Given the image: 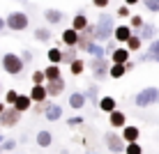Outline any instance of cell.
Here are the masks:
<instances>
[{
  "label": "cell",
  "mask_w": 159,
  "mask_h": 154,
  "mask_svg": "<svg viewBox=\"0 0 159 154\" xmlns=\"http://www.w3.org/2000/svg\"><path fill=\"white\" fill-rule=\"evenodd\" d=\"M131 35H134V30H131V25H129V23L116 25V30H113V39H116L118 44H122V46H125V42H127Z\"/></svg>",
  "instance_id": "cell-13"
},
{
  "label": "cell",
  "mask_w": 159,
  "mask_h": 154,
  "mask_svg": "<svg viewBox=\"0 0 159 154\" xmlns=\"http://www.w3.org/2000/svg\"><path fill=\"white\" fill-rule=\"evenodd\" d=\"M0 150H2V154L14 152V150H16V140H14V138H5V140H2V145H0Z\"/></svg>",
  "instance_id": "cell-35"
},
{
  "label": "cell",
  "mask_w": 159,
  "mask_h": 154,
  "mask_svg": "<svg viewBox=\"0 0 159 154\" xmlns=\"http://www.w3.org/2000/svg\"><path fill=\"white\" fill-rule=\"evenodd\" d=\"M0 64H2L5 74H9V76H21L23 69H25V62L21 60L19 53H5L0 58Z\"/></svg>",
  "instance_id": "cell-5"
},
{
  "label": "cell",
  "mask_w": 159,
  "mask_h": 154,
  "mask_svg": "<svg viewBox=\"0 0 159 154\" xmlns=\"http://www.w3.org/2000/svg\"><path fill=\"white\" fill-rule=\"evenodd\" d=\"M97 108H99L102 113H113L118 108V99L116 97H111V95H106V97H99V103H97Z\"/></svg>",
  "instance_id": "cell-16"
},
{
  "label": "cell",
  "mask_w": 159,
  "mask_h": 154,
  "mask_svg": "<svg viewBox=\"0 0 159 154\" xmlns=\"http://www.w3.org/2000/svg\"><path fill=\"white\" fill-rule=\"evenodd\" d=\"M46 103H48V101H42V103H32V111H35V113H44V111H46Z\"/></svg>",
  "instance_id": "cell-43"
},
{
  "label": "cell",
  "mask_w": 159,
  "mask_h": 154,
  "mask_svg": "<svg viewBox=\"0 0 159 154\" xmlns=\"http://www.w3.org/2000/svg\"><path fill=\"white\" fill-rule=\"evenodd\" d=\"M76 58H79V48H76V46H65L62 48V60H60V64H72Z\"/></svg>",
  "instance_id": "cell-25"
},
{
  "label": "cell",
  "mask_w": 159,
  "mask_h": 154,
  "mask_svg": "<svg viewBox=\"0 0 159 154\" xmlns=\"http://www.w3.org/2000/svg\"><path fill=\"white\" fill-rule=\"evenodd\" d=\"M2 140H5V136H2V134H0V145H2Z\"/></svg>",
  "instance_id": "cell-49"
},
{
  "label": "cell",
  "mask_w": 159,
  "mask_h": 154,
  "mask_svg": "<svg viewBox=\"0 0 159 154\" xmlns=\"http://www.w3.org/2000/svg\"><path fill=\"white\" fill-rule=\"evenodd\" d=\"M28 97L32 99V103H42V101H48V95H46V87L44 85H32Z\"/></svg>",
  "instance_id": "cell-17"
},
{
  "label": "cell",
  "mask_w": 159,
  "mask_h": 154,
  "mask_svg": "<svg viewBox=\"0 0 159 154\" xmlns=\"http://www.w3.org/2000/svg\"><path fill=\"white\" fill-rule=\"evenodd\" d=\"M46 58H48V64H60V60H62V48L60 46H51L48 53H46Z\"/></svg>",
  "instance_id": "cell-30"
},
{
  "label": "cell",
  "mask_w": 159,
  "mask_h": 154,
  "mask_svg": "<svg viewBox=\"0 0 159 154\" xmlns=\"http://www.w3.org/2000/svg\"><path fill=\"white\" fill-rule=\"evenodd\" d=\"M5 28L12 30V32H23L30 28V19L25 12H19V9H14V12H9L5 16Z\"/></svg>",
  "instance_id": "cell-3"
},
{
  "label": "cell",
  "mask_w": 159,
  "mask_h": 154,
  "mask_svg": "<svg viewBox=\"0 0 159 154\" xmlns=\"http://www.w3.org/2000/svg\"><path fill=\"white\" fill-rule=\"evenodd\" d=\"M157 30L159 28H157L155 23H143L139 30H136V35H139L143 42H152V39H157Z\"/></svg>",
  "instance_id": "cell-15"
},
{
  "label": "cell",
  "mask_w": 159,
  "mask_h": 154,
  "mask_svg": "<svg viewBox=\"0 0 159 154\" xmlns=\"http://www.w3.org/2000/svg\"><path fill=\"white\" fill-rule=\"evenodd\" d=\"M16 99H19V92L16 90H7L5 92V106H14Z\"/></svg>",
  "instance_id": "cell-38"
},
{
  "label": "cell",
  "mask_w": 159,
  "mask_h": 154,
  "mask_svg": "<svg viewBox=\"0 0 159 154\" xmlns=\"http://www.w3.org/2000/svg\"><path fill=\"white\" fill-rule=\"evenodd\" d=\"M113 30H116V16L108 12H102L95 23V42L99 44L108 42V37H113Z\"/></svg>",
  "instance_id": "cell-1"
},
{
  "label": "cell",
  "mask_w": 159,
  "mask_h": 154,
  "mask_svg": "<svg viewBox=\"0 0 159 154\" xmlns=\"http://www.w3.org/2000/svg\"><path fill=\"white\" fill-rule=\"evenodd\" d=\"M83 122H85L83 115H72V117L67 120V126L69 129H76V126H83Z\"/></svg>",
  "instance_id": "cell-34"
},
{
  "label": "cell",
  "mask_w": 159,
  "mask_h": 154,
  "mask_svg": "<svg viewBox=\"0 0 159 154\" xmlns=\"http://www.w3.org/2000/svg\"><path fill=\"white\" fill-rule=\"evenodd\" d=\"M104 48H106V53H111L113 48H116V42H106V46H104Z\"/></svg>",
  "instance_id": "cell-44"
},
{
  "label": "cell",
  "mask_w": 159,
  "mask_h": 154,
  "mask_svg": "<svg viewBox=\"0 0 159 154\" xmlns=\"http://www.w3.org/2000/svg\"><path fill=\"white\" fill-rule=\"evenodd\" d=\"M60 39H62V46H76V42H79V32L74 28H65L62 35H60Z\"/></svg>",
  "instance_id": "cell-22"
},
{
  "label": "cell",
  "mask_w": 159,
  "mask_h": 154,
  "mask_svg": "<svg viewBox=\"0 0 159 154\" xmlns=\"http://www.w3.org/2000/svg\"><path fill=\"white\" fill-rule=\"evenodd\" d=\"M125 74H127V71H125V64H111V67H108V78H113V81H120Z\"/></svg>",
  "instance_id": "cell-31"
},
{
  "label": "cell",
  "mask_w": 159,
  "mask_h": 154,
  "mask_svg": "<svg viewBox=\"0 0 159 154\" xmlns=\"http://www.w3.org/2000/svg\"><path fill=\"white\" fill-rule=\"evenodd\" d=\"M44 19H46V23L48 25H58V23H62L65 21V14L60 12V9H44Z\"/></svg>",
  "instance_id": "cell-18"
},
{
  "label": "cell",
  "mask_w": 159,
  "mask_h": 154,
  "mask_svg": "<svg viewBox=\"0 0 159 154\" xmlns=\"http://www.w3.org/2000/svg\"><path fill=\"white\" fill-rule=\"evenodd\" d=\"M72 28L76 32H81L83 28H88V16L83 12H79V14H74V19H72Z\"/></svg>",
  "instance_id": "cell-29"
},
{
  "label": "cell",
  "mask_w": 159,
  "mask_h": 154,
  "mask_svg": "<svg viewBox=\"0 0 159 154\" xmlns=\"http://www.w3.org/2000/svg\"><path fill=\"white\" fill-rule=\"evenodd\" d=\"M83 53H88L90 58H106V48H104L99 42H90V44L85 46Z\"/></svg>",
  "instance_id": "cell-19"
},
{
  "label": "cell",
  "mask_w": 159,
  "mask_h": 154,
  "mask_svg": "<svg viewBox=\"0 0 159 154\" xmlns=\"http://www.w3.org/2000/svg\"><path fill=\"white\" fill-rule=\"evenodd\" d=\"M0 32H5V19L0 16Z\"/></svg>",
  "instance_id": "cell-47"
},
{
  "label": "cell",
  "mask_w": 159,
  "mask_h": 154,
  "mask_svg": "<svg viewBox=\"0 0 159 154\" xmlns=\"http://www.w3.org/2000/svg\"><path fill=\"white\" fill-rule=\"evenodd\" d=\"M108 124H111V129H113V131L122 129V126L127 124V115H125V111L116 108L113 113H108Z\"/></svg>",
  "instance_id": "cell-12"
},
{
  "label": "cell",
  "mask_w": 159,
  "mask_h": 154,
  "mask_svg": "<svg viewBox=\"0 0 159 154\" xmlns=\"http://www.w3.org/2000/svg\"><path fill=\"white\" fill-rule=\"evenodd\" d=\"M21 117H23V115L16 111L14 106H7L2 111V115H0V129H14V126L21 122Z\"/></svg>",
  "instance_id": "cell-7"
},
{
  "label": "cell",
  "mask_w": 159,
  "mask_h": 154,
  "mask_svg": "<svg viewBox=\"0 0 159 154\" xmlns=\"http://www.w3.org/2000/svg\"><path fill=\"white\" fill-rule=\"evenodd\" d=\"M14 108H16V111H19L21 115L28 113L30 108H32V99H30L28 95H21V92H19V99L14 101Z\"/></svg>",
  "instance_id": "cell-21"
},
{
  "label": "cell",
  "mask_w": 159,
  "mask_h": 154,
  "mask_svg": "<svg viewBox=\"0 0 159 154\" xmlns=\"http://www.w3.org/2000/svg\"><path fill=\"white\" fill-rule=\"evenodd\" d=\"M120 136H122L125 143H139L141 138V129L136 124H125L122 129H120Z\"/></svg>",
  "instance_id": "cell-10"
},
{
  "label": "cell",
  "mask_w": 159,
  "mask_h": 154,
  "mask_svg": "<svg viewBox=\"0 0 159 154\" xmlns=\"http://www.w3.org/2000/svg\"><path fill=\"white\" fill-rule=\"evenodd\" d=\"M32 85H44V83H46V78H44V71L42 69H35V71H32Z\"/></svg>",
  "instance_id": "cell-37"
},
{
  "label": "cell",
  "mask_w": 159,
  "mask_h": 154,
  "mask_svg": "<svg viewBox=\"0 0 159 154\" xmlns=\"http://www.w3.org/2000/svg\"><path fill=\"white\" fill-rule=\"evenodd\" d=\"M5 108H7V106H5V101H0V115H2V111H5Z\"/></svg>",
  "instance_id": "cell-48"
},
{
  "label": "cell",
  "mask_w": 159,
  "mask_h": 154,
  "mask_svg": "<svg viewBox=\"0 0 159 154\" xmlns=\"http://www.w3.org/2000/svg\"><path fill=\"white\" fill-rule=\"evenodd\" d=\"M62 106L60 103H53V101H48L46 103V111H44V120L46 122H58V120H62Z\"/></svg>",
  "instance_id": "cell-9"
},
{
  "label": "cell",
  "mask_w": 159,
  "mask_h": 154,
  "mask_svg": "<svg viewBox=\"0 0 159 154\" xmlns=\"http://www.w3.org/2000/svg\"><path fill=\"white\" fill-rule=\"evenodd\" d=\"M83 95H85V99H88V103L97 106V103H99V85H97V83H92V85L83 92Z\"/></svg>",
  "instance_id": "cell-27"
},
{
  "label": "cell",
  "mask_w": 159,
  "mask_h": 154,
  "mask_svg": "<svg viewBox=\"0 0 159 154\" xmlns=\"http://www.w3.org/2000/svg\"><path fill=\"white\" fill-rule=\"evenodd\" d=\"M35 143H37L39 147H44V150H46V147H51V143H53V134H51V131H46V129L37 131V136H35Z\"/></svg>",
  "instance_id": "cell-23"
},
{
  "label": "cell",
  "mask_w": 159,
  "mask_h": 154,
  "mask_svg": "<svg viewBox=\"0 0 159 154\" xmlns=\"http://www.w3.org/2000/svg\"><path fill=\"white\" fill-rule=\"evenodd\" d=\"M159 103V87H143V90H139L134 95V106L136 108H150Z\"/></svg>",
  "instance_id": "cell-4"
},
{
  "label": "cell",
  "mask_w": 159,
  "mask_h": 154,
  "mask_svg": "<svg viewBox=\"0 0 159 154\" xmlns=\"http://www.w3.org/2000/svg\"><path fill=\"white\" fill-rule=\"evenodd\" d=\"M125 48H127L129 53H136V51H141V48H143V39H141V37L134 32V35H131L129 39L125 42Z\"/></svg>",
  "instance_id": "cell-26"
},
{
  "label": "cell",
  "mask_w": 159,
  "mask_h": 154,
  "mask_svg": "<svg viewBox=\"0 0 159 154\" xmlns=\"http://www.w3.org/2000/svg\"><path fill=\"white\" fill-rule=\"evenodd\" d=\"M129 58H131V53L125 46H116L111 51V64H127Z\"/></svg>",
  "instance_id": "cell-14"
},
{
  "label": "cell",
  "mask_w": 159,
  "mask_h": 154,
  "mask_svg": "<svg viewBox=\"0 0 159 154\" xmlns=\"http://www.w3.org/2000/svg\"><path fill=\"white\" fill-rule=\"evenodd\" d=\"M42 71H44V78H46V83H48V81H56V78H62L60 64H46Z\"/></svg>",
  "instance_id": "cell-24"
},
{
  "label": "cell",
  "mask_w": 159,
  "mask_h": 154,
  "mask_svg": "<svg viewBox=\"0 0 159 154\" xmlns=\"http://www.w3.org/2000/svg\"><path fill=\"white\" fill-rule=\"evenodd\" d=\"M67 101H69V108H74V111H81V108L88 103V99H85L83 92H72Z\"/></svg>",
  "instance_id": "cell-20"
},
{
  "label": "cell",
  "mask_w": 159,
  "mask_h": 154,
  "mask_svg": "<svg viewBox=\"0 0 159 154\" xmlns=\"http://www.w3.org/2000/svg\"><path fill=\"white\" fill-rule=\"evenodd\" d=\"M108 67H111V60H106V58H90L85 62V69H90L92 78H95L97 83H102V81L108 78Z\"/></svg>",
  "instance_id": "cell-2"
},
{
  "label": "cell",
  "mask_w": 159,
  "mask_h": 154,
  "mask_svg": "<svg viewBox=\"0 0 159 154\" xmlns=\"http://www.w3.org/2000/svg\"><path fill=\"white\" fill-rule=\"evenodd\" d=\"M32 37H35L37 42H51V37H53V32H51V28H35L32 30Z\"/></svg>",
  "instance_id": "cell-28"
},
{
  "label": "cell",
  "mask_w": 159,
  "mask_h": 154,
  "mask_svg": "<svg viewBox=\"0 0 159 154\" xmlns=\"http://www.w3.org/2000/svg\"><path fill=\"white\" fill-rule=\"evenodd\" d=\"M143 5H145V9H150V12L159 14V0H143Z\"/></svg>",
  "instance_id": "cell-40"
},
{
  "label": "cell",
  "mask_w": 159,
  "mask_h": 154,
  "mask_svg": "<svg viewBox=\"0 0 159 154\" xmlns=\"http://www.w3.org/2000/svg\"><path fill=\"white\" fill-rule=\"evenodd\" d=\"M125 154H143V145L141 143H127L125 145Z\"/></svg>",
  "instance_id": "cell-33"
},
{
  "label": "cell",
  "mask_w": 159,
  "mask_h": 154,
  "mask_svg": "<svg viewBox=\"0 0 159 154\" xmlns=\"http://www.w3.org/2000/svg\"><path fill=\"white\" fill-rule=\"evenodd\" d=\"M19 2H28V0H19Z\"/></svg>",
  "instance_id": "cell-50"
},
{
  "label": "cell",
  "mask_w": 159,
  "mask_h": 154,
  "mask_svg": "<svg viewBox=\"0 0 159 154\" xmlns=\"http://www.w3.org/2000/svg\"><path fill=\"white\" fill-rule=\"evenodd\" d=\"M141 0H125V5H127V7H134V5H139Z\"/></svg>",
  "instance_id": "cell-46"
},
{
  "label": "cell",
  "mask_w": 159,
  "mask_h": 154,
  "mask_svg": "<svg viewBox=\"0 0 159 154\" xmlns=\"http://www.w3.org/2000/svg\"><path fill=\"white\" fill-rule=\"evenodd\" d=\"M21 60H23L25 64H30V62H32V51H28V48H25V51L21 53Z\"/></svg>",
  "instance_id": "cell-41"
},
{
  "label": "cell",
  "mask_w": 159,
  "mask_h": 154,
  "mask_svg": "<svg viewBox=\"0 0 159 154\" xmlns=\"http://www.w3.org/2000/svg\"><path fill=\"white\" fill-rule=\"evenodd\" d=\"M108 2H111V0H92V5H95L97 9H106Z\"/></svg>",
  "instance_id": "cell-42"
},
{
  "label": "cell",
  "mask_w": 159,
  "mask_h": 154,
  "mask_svg": "<svg viewBox=\"0 0 159 154\" xmlns=\"http://www.w3.org/2000/svg\"><path fill=\"white\" fill-rule=\"evenodd\" d=\"M143 62H157L159 64V39H152L150 46H148V51L141 53L139 64H143Z\"/></svg>",
  "instance_id": "cell-8"
},
{
  "label": "cell",
  "mask_w": 159,
  "mask_h": 154,
  "mask_svg": "<svg viewBox=\"0 0 159 154\" xmlns=\"http://www.w3.org/2000/svg\"><path fill=\"white\" fill-rule=\"evenodd\" d=\"M116 16H118V19H129V16H131V9L127 7V5H120V7H118V12H116Z\"/></svg>",
  "instance_id": "cell-39"
},
{
  "label": "cell",
  "mask_w": 159,
  "mask_h": 154,
  "mask_svg": "<svg viewBox=\"0 0 159 154\" xmlns=\"http://www.w3.org/2000/svg\"><path fill=\"white\" fill-rule=\"evenodd\" d=\"M85 71V60H81V58H76L72 64H69V74L72 76H81Z\"/></svg>",
  "instance_id": "cell-32"
},
{
  "label": "cell",
  "mask_w": 159,
  "mask_h": 154,
  "mask_svg": "<svg viewBox=\"0 0 159 154\" xmlns=\"http://www.w3.org/2000/svg\"><path fill=\"white\" fill-rule=\"evenodd\" d=\"M143 23H145V21H143V16H141V14H134V16H129V25H131V30H134V32L139 30Z\"/></svg>",
  "instance_id": "cell-36"
},
{
  "label": "cell",
  "mask_w": 159,
  "mask_h": 154,
  "mask_svg": "<svg viewBox=\"0 0 159 154\" xmlns=\"http://www.w3.org/2000/svg\"><path fill=\"white\" fill-rule=\"evenodd\" d=\"M104 145H106V150L111 154H125V145L127 143L122 140V136L118 134V131H106V136H104Z\"/></svg>",
  "instance_id": "cell-6"
},
{
  "label": "cell",
  "mask_w": 159,
  "mask_h": 154,
  "mask_svg": "<svg viewBox=\"0 0 159 154\" xmlns=\"http://www.w3.org/2000/svg\"><path fill=\"white\" fill-rule=\"evenodd\" d=\"M134 67H136V62H131V60H129V62H127V64H125V71H127V74H129V71H131V69H134Z\"/></svg>",
  "instance_id": "cell-45"
},
{
  "label": "cell",
  "mask_w": 159,
  "mask_h": 154,
  "mask_svg": "<svg viewBox=\"0 0 159 154\" xmlns=\"http://www.w3.org/2000/svg\"><path fill=\"white\" fill-rule=\"evenodd\" d=\"M44 87H46V95L48 99H56L65 92V78H56V81H48V83H44Z\"/></svg>",
  "instance_id": "cell-11"
}]
</instances>
